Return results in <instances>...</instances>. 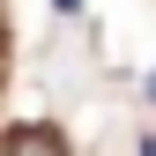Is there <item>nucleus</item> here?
Instances as JSON below:
<instances>
[{"instance_id":"obj_1","label":"nucleus","mask_w":156,"mask_h":156,"mask_svg":"<svg viewBox=\"0 0 156 156\" xmlns=\"http://www.w3.org/2000/svg\"><path fill=\"white\" fill-rule=\"evenodd\" d=\"M0 156H67V149H60V134H45V126H15Z\"/></svg>"},{"instance_id":"obj_2","label":"nucleus","mask_w":156,"mask_h":156,"mask_svg":"<svg viewBox=\"0 0 156 156\" xmlns=\"http://www.w3.org/2000/svg\"><path fill=\"white\" fill-rule=\"evenodd\" d=\"M149 104H156V74H149Z\"/></svg>"},{"instance_id":"obj_3","label":"nucleus","mask_w":156,"mask_h":156,"mask_svg":"<svg viewBox=\"0 0 156 156\" xmlns=\"http://www.w3.org/2000/svg\"><path fill=\"white\" fill-rule=\"evenodd\" d=\"M141 156H156V141H141Z\"/></svg>"}]
</instances>
